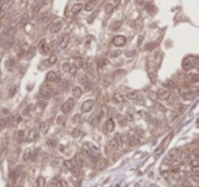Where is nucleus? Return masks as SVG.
<instances>
[{
  "mask_svg": "<svg viewBox=\"0 0 199 187\" xmlns=\"http://www.w3.org/2000/svg\"><path fill=\"white\" fill-rule=\"evenodd\" d=\"M14 34H15V27L11 26L8 27L7 30L3 33V37H1V42H3V45L5 48H8L11 45V42H12V38H14Z\"/></svg>",
  "mask_w": 199,
  "mask_h": 187,
  "instance_id": "f257e3e1",
  "label": "nucleus"
},
{
  "mask_svg": "<svg viewBox=\"0 0 199 187\" xmlns=\"http://www.w3.org/2000/svg\"><path fill=\"white\" fill-rule=\"evenodd\" d=\"M64 167L67 168L68 171H71L74 175H76L81 169V163L78 164V158L75 157V158H71V160H67L64 161Z\"/></svg>",
  "mask_w": 199,
  "mask_h": 187,
  "instance_id": "f03ea898",
  "label": "nucleus"
},
{
  "mask_svg": "<svg viewBox=\"0 0 199 187\" xmlns=\"http://www.w3.org/2000/svg\"><path fill=\"white\" fill-rule=\"evenodd\" d=\"M196 63H198L196 56H187V57H184L183 63H181V67L185 71H190V70H192L196 66Z\"/></svg>",
  "mask_w": 199,
  "mask_h": 187,
  "instance_id": "7ed1b4c3",
  "label": "nucleus"
},
{
  "mask_svg": "<svg viewBox=\"0 0 199 187\" xmlns=\"http://www.w3.org/2000/svg\"><path fill=\"white\" fill-rule=\"evenodd\" d=\"M74 105H75V100L74 99H68L67 101H64V104L62 105V112L63 114H68V112H71L74 108Z\"/></svg>",
  "mask_w": 199,
  "mask_h": 187,
  "instance_id": "20e7f679",
  "label": "nucleus"
},
{
  "mask_svg": "<svg viewBox=\"0 0 199 187\" xmlns=\"http://www.w3.org/2000/svg\"><path fill=\"white\" fill-rule=\"evenodd\" d=\"M62 27H63V21H62V19H56V21L49 26V31H51L52 34H56V33H59V31L62 30Z\"/></svg>",
  "mask_w": 199,
  "mask_h": 187,
  "instance_id": "39448f33",
  "label": "nucleus"
},
{
  "mask_svg": "<svg viewBox=\"0 0 199 187\" xmlns=\"http://www.w3.org/2000/svg\"><path fill=\"white\" fill-rule=\"evenodd\" d=\"M21 175H22V169L18 167V168H15L14 171L11 172V175H10V182H11V184H15L16 182H18V179L21 177Z\"/></svg>",
  "mask_w": 199,
  "mask_h": 187,
  "instance_id": "423d86ee",
  "label": "nucleus"
},
{
  "mask_svg": "<svg viewBox=\"0 0 199 187\" xmlns=\"http://www.w3.org/2000/svg\"><path fill=\"white\" fill-rule=\"evenodd\" d=\"M40 96H41L42 99H45V100L51 99V97L53 96V90L49 88V86H42L41 90H40Z\"/></svg>",
  "mask_w": 199,
  "mask_h": 187,
  "instance_id": "0eeeda50",
  "label": "nucleus"
},
{
  "mask_svg": "<svg viewBox=\"0 0 199 187\" xmlns=\"http://www.w3.org/2000/svg\"><path fill=\"white\" fill-rule=\"evenodd\" d=\"M126 42H127V38L124 36H115L113 37V40H112V44H113L115 47H117V48L126 45Z\"/></svg>",
  "mask_w": 199,
  "mask_h": 187,
  "instance_id": "6e6552de",
  "label": "nucleus"
},
{
  "mask_svg": "<svg viewBox=\"0 0 199 187\" xmlns=\"http://www.w3.org/2000/svg\"><path fill=\"white\" fill-rule=\"evenodd\" d=\"M93 107H94V100H86V101H83V104L81 107V111L83 114H86V112H90L93 109Z\"/></svg>",
  "mask_w": 199,
  "mask_h": 187,
  "instance_id": "1a4fd4ad",
  "label": "nucleus"
},
{
  "mask_svg": "<svg viewBox=\"0 0 199 187\" xmlns=\"http://www.w3.org/2000/svg\"><path fill=\"white\" fill-rule=\"evenodd\" d=\"M126 99L132 100V101H135V103H138V104H142V103H143L138 92H128V93H127V96H126Z\"/></svg>",
  "mask_w": 199,
  "mask_h": 187,
  "instance_id": "9d476101",
  "label": "nucleus"
},
{
  "mask_svg": "<svg viewBox=\"0 0 199 187\" xmlns=\"http://www.w3.org/2000/svg\"><path fill=\"white\" fill-rule=\"evenodd\" d=\"M157 97L160 100H162V101H167L171 97V93H169V90H167V89H158Z\"/></svg>",
  "mask_w": 199,
  "mask_h": 187,
  "instance_id": "9b49d317",
  "label": "nucleus"
},
{
  "mask_svg": "<svg viewBox=\"0 0 199 187\" xmlns=\"http://www.w3.org/2000/svg\"><path fill=\"white\" fill-rule=\"evenodd\" d=\"M37 138H38V131H37L36 129H32V130L29 131V134L25 137L26 142H33V141H36Z\"/></svg>",
  "mask_w": 199,
  "mask_h": 187,
  "instance_id": "f8f14e48",
  "label": "nucleus"
},
{
  "mask_svg": "<svg viewBox=\"0 0 199 187\" xmlns=\"http://www.w3.org/2000/svg\"><path fill=\"white\" fill-rule=\"evenodd\" d=\"M116 141H117V143H119V146H126L128 145V137H127L126 134H117L116 135Z\"/></svg>",
  "mask_w": 199,
  "mask_h": 187,
  "instance_id": "ddd939ff",
  "label": "nucleus"
},
{
  "mask_svg": "<svg viewBox=\"0 0 199 187\" xmlns=\"http://www.w3.org/2000/svg\"><path fill=\"white\" fill-rule=\"evenodd\" d=\"M179 154H180V150H179V149H173V150H171L168 153L167 160L168 161H177Z\"/></svg>",
  "mask_w": 199,
  "mask_h": 187,
  "instance_id": "4468645a",
  "label": "nucleus"
},
{
  "mask_svg": "<svg viewBox=\"0 0 199 187\" xmlns=\"http://www.w3.org/2000/svg\"><path fill=\"white\" fill-rule=\"evenodd\" d=\"M113 130H115V120L109 118L105 122V133H112Z\"/></svg>",
  "mask_w": 199,
  "mask_h": 187,
  "instance_id": "2eb2a0df",
  "label": "nucleus"
},
{
  "mask_svg": "<svg viewBox=\"0 0 199 187\" xmlns=\"http://www.w3.org/2000/svg\"><path fill=\"white\" fill-rule=\"evenodd\" d=\"M102 116V112L100 111L98 114H94V115H91L89 119H87V122H89L90 124H93V126H95V124H98V120H100V118Z\"/></svg>",
  "mask_w": 199,
  "mask_h": 187,
  "instance_id": "dca6fc26",
  "label": "nucleus"
},
{
  "mask_svg": "<svg viewBox=\"0 0 199 187\" xmlns=\"http://www.w3.org/2000/svg\"><path fill=\"white\" fill-rule=\"evenodd\" d=\"M68 42H70V37L66 34V36H63L62 38H60V41H59V49H66V48L68 47Z\"/></svg>",
  "mask_w": 199,
  "mask_h": 187,
  "instance_id": "f3484780",
  "label": "nucleus"
},
{
  "mask_svg": "<svg viewBox=\"0 0 199 187\" xmlns=\"http://www.w3.org/2000/svg\"><path fill=\"white\" fill-rule=\"evenodd\" d=\"M47 81L48 82H56V81H59V75L56 71H49V73L47 74Z\"/></svg>",
  "mask_w": 199,
  "mask_h": 187,
  "instance_id": "a211bd4d",
  "label": "nucleus"
},
{
  "mask_svg": "<svg viewBox=\"0 0 199 187\" xmlns=\"http://www.w3.org/2000/svg\"><path fill=\"white\" fill-rule=\"evenodd\" d=\"M82 8H83V5L81 4V3H75V4L71 7V15H78L79 12L82 11Z\"/></svg>",
  "mask_w": 199,
  "mask_h": 187,
  "instance_id": "6ab92c4d",
  "label": "nucleus"
},
{
  "mask_svg": "<svg viewBox=\"0 0 199 187\" xmlns=\"http://www.w3.org/2000/svg\"><path fill=\"white\" fill-rule=\"evenodd\" d=\"M15 64H16V60L14 57H10V59H7V62H5V68H7L8 71H12L14 67H15Z\"/></svg>",
  "mask_w": 199,
  "mask_h": 187,
  "instance_id": "aec40b11",
  "label": "nucleus"
},
{
  "mask_svg": "<svg viewBox=\"0 0 199 187\" xmlns=\"http://www.w3.org/2000/svg\"><path fill=\"white\" fill-rule=\"evenodd\" d=\"M108 148H109L110 152H116L117 149H119V143H117L116 138H112V139L108 142Z\"/></svg>",
  "mask_w": 199,
  "mask_h": 187,
  "instance_id": "412c9836",
  "label": "nucleus"
},
{
  "mask_svg": "<svg viewBox=\"0 0 199 187\" xmlns=\"http://www.w3.org/2000/svg\"><path fill=\"white\" fill-rule=\"evenodd\" d=\"M95 5H97V0H89L83 8L87 11V12H90V11H93L95 8Z\"/></svg>",
  "mask_w": 199,
  "mask_h": 187,
  "instance_id": "4be33fe9",
  "label": "nucleus"
},
{
  "mask_svg": "<svg viewBox=\"0 0 199 187\" xmlns=\"http://www.w3.org/2000/svg\"><path fill=\"white\" fill-rule=\"evenodd\" d=\"M56 62H58V56H56V55H52V56H49L47 60L44 62V64H45L47 67H51V66H53Z\"/></svg>",
  "mask_w": 199,
  "mask_h": 187,
  "instance_id": "5701e85b",
  "label": "nucleus"
},
{
  "mask_svg": "<svg viewBox=\"0 0 199 187\" xmlns=\"http://www.w3.org/2000/svg\"><path fill=\"white\" fill-rule=\"evenodd\" d=\"M126 96H123L121 93H115L113 94V101L116 103H119V104H123V103H126Z\"/></svg>",
  "mask_w": 199,
  "mask_h": 187,
  "instance_id": "b1692460",
  "label": "nucleus"
},
{
  "mask_svg": "<svg viewBox=\"0 0 199 187\" xmlns=\"http://www.w3.org/2000/svg\"><path fill=\"white\" fill-rule=\"evenodd\" d=\"M40 52H41L42 55H47V53L49 52V45H48L47 41H44V40L40 42Z\"/></svg>",
  "mask_w": 199,
  "mask_h": 187,
  "instance_id": "393cba45",
  "label": "nucleus"
},
{
  "mask_svg": "<svg viewBox=\"0 0 199 187\" xmlns=\"http://www.w3.org/2000/svg\"><path fill=\"white\" fill-rule=\"evenodd\" d=\"M83 93V90L82 88H79V86H74L72 88V94H74V99H79Z\"/></svg>",
  "mask_w": 199,
  "mask_h": 187,
  "instance_id": "a878e982",
  "label": "nucleus"
},
{
  "mask_svg": "<svg viewBox=\"0 0 199 187\" xmlns=\"http://www.w3.org/2000/svg\"><path fill=\"white\" fill-rule=\"evenodd\" d=\"M195 96H196V92H183V93H181V97H183L184 100H192L195 97Z\"/></svg>",
  "mask_w": 199,
  "mask_h": 187,
  "instance_id": "bb28decb",
  "label": "nucleus"
},
{
  "mask_svg": "<svg viewBox=\"0 0 199 187\" xmlns=\"http://www.w3.org/2000/svg\"><path fill=\"white\" fill-rule=\"evenodd\" d=\"M45 186V177L44 176H38L36 179V183H34V186L33 187H44Z\"/></svg>",
  "mask_w": 199,
  "mask_h": 187,
  "instance_id": "cd10ccee",
  "label": "nucleus"
},
{
  "mask_svg": "<svg viewBox=\"0 0 199 187\" xmlns=\"http://www.w3.org/2000/svg\"><path fill=\"white\" fill-rule=\"evenodd\" d=\"M27 51H29V44H27V42H23V44L21 45V48H19V55L23 56Z\"/></svg>",
  "mask_w": 199,
  "mask_h": 187,
  "instance_id": "c85d7f7f",
  "label": "nucleus"
},
{
  "mask_svg": "<svg viewBox=\"0 0 199 187\" xmlns=\"http://www.w3.org/2000/svg\"><path fill=\"white\" fill-rule=\"evenodd\" d=\"M48 16H49L48 12H42V14H40V16H38V22H40V23H45V22L48 21Z\"/></svg>",
  "mask_w": 199,
  "mask_h": 187,
  "instance_id": "c756f323",
  "label": "nucleus"
},
{
  "mask_svg": "<svg viewBox=\"0 0 199 187\" xmlns=\"http://www.w3.org/2000/svg\"><path fill=\"white\" fill-rule=\"evenodd\" d=\"M74 66H75L76 68H83L85 66H86V62H85L83 59H78L76 62L74 63Z\"/></svg>",
  "mask_w": 199,
  "mask_h": 187,
  "instance_id": "7c9ffc66",
  "label": "nucleus"
},
{
  "mask_svg": "<svg viewBox=\"0 0 199 187\" xmlns=\"http://www.w3.org/2000/svg\"><path fill=\"white\" fill-rule=\"evenodd\" d=\"M164 88L167 89V90H169V89H173V88H175V83H173V81L168 79V81H165V82H164Z\"/></svg>",
  "mask_w": 199,
  "mask_h": 187,
  "instance_id": "2f4dec72",
  "label": "nucleus"
},
{
  "mask_svg": "<svg viewBox=\"0 0 199 187\" xmlns=\"http://www.w3.org/2000/svg\"><path fill=\"white\" fill-rule=\"evenodd\" d=\"M120 26H121V22H120V21H117V22H113V23H110L109 29H110V30H119V29H120Z\"/></svg>",
  "mask_w": 199,
  "mask_h": 187,
  "instance_id": "473e14b6",
  "label": "nucleus"
},
{
  "mask_svg": "<svg viewBox=\"0 0 199 187\" xmlns=\"http://www.w3.org/2000/svg\"><path fill=\"white\" fill-rule=\"evenodd\" d=\"M71 66H72V63H71V62H64V63H63V66H62V68H63L64 73H67V74H68V71H70Z\"/></svg>",
  "mask_w": 199,
  "mask_h": 187,
  "instance_id": "72a5a7b5",
  "label": "nucleus"
},
{
  "mask_svg": "<svg viewBox=\"0 0 199 187\" xmlns=\"http://www.w3.org/2000/svg\"><path fill=\"white\" fill-rule=\"evenodd\" d=\"M48 129H49V123H48V122H42V123H41V129H40L42 134H47Z\"/></svg>",
  "mask_w": 199,
  "mask_h": 187,
  "instance_id": "f704fd0d",
  "label": "nucleus"
},
{
  "mask_svg": "<svg viewBox=\"0 0 199 187\" xmlns=\"http://www.w3.org/2000/svg\"><path fill=\"white\" fill-rule=\"evenodd\" d=\"M49 187H63V184H62V182H60V180L55 179V180H52V182H51Z\"/></svg>",
  "mask_w": 199,
  "mask_h": 187,
  "instance_id": "c9c22d12",
  "label": "nucleus"
},
{
  "mask_svg": "<svg viewBox=\"0 0 199 187\" xmlns=\"http://www.w3.org/2000/svg\"><path fill=\"white\" fill-rule=\"evenodd\" d=\"M25 137H26V133H25V130L18 131V135H16L18 141H23V139H25Z\"/></svg>",
  "mask_w": 199,
  "mask_h": 187,
  "instance_id": "e433bc0d",
  "label": "nucleus"
},
{
  "mask_svg": "<svg viewBox=\"0 0 199 187\" xmlns=\"http://www.w3.org/2000/svg\"><path fill=\"white\" fill-rule=\"evenodd\" d=\"M95 161H97V168H98V169H102V168L105 167V161H104V160H101L100 157H98V158H97Z\"/></svg>",
  "mask_w": 199,
  "mask_h": 187,
  "instance_id": "4c0bfd02",
  "label": "nucleus"
},
{
  "mask_svg": "<svg viewBox=\"0 0 199 187\" xmlns=\"http://www.w3.org/2000/svg\"><path fill=\"white\" fill-rule=\"evenodd\" d=\"M76 71H78V68L74 66V63H72V66H71V68H70V71H68V74L71 75V77H75L76 75Z\"/></svg>",
  "mask_w": 199,
  "mask_h": 187,
  "instance_id": "58836bf2",
  "label": "nucleus"
},
{
  "mask_svg": "<svg viewBox=\"0 0 199 187\" xmlns=\"http://www.w3.org/2000/svg\"><path fill=\"white\" fill-rule=\"evenodd\" d=\"M32 153H33L32 150H26V152H25V153H23V160H25V161L30 160V158H32Z\"/></svg>",
  "mask_w": 199,
  "mask_h": 187,
  "instance_id": "ea45409f",
  "label": "nucleus"
},
{
  "mask_svg": "<svg viewBox=\"0 0 199 187\" xmlns=\"http://www.w3.org/2000/svg\"><path fill=\"white\" fill-rule=\"evenodd\" d=\"M117 119H119V123H120V126H123V127H124V126L127 124V120L124 119V118H121L120 115H119V116H117Z\"/></svg>",
  "mask_w": 199,
  "mask_h": 187,
  "instance_id": "a19ab883",
  "label": "nucleus"
},
{
  "mask_svg": "<svg viewBox=\"0 0 199 187\" xmlns=\"http://www.w3.org/2000/svg\"><path fill=\"white\" fill-rule=\"evenodd\" d=\"M199 79V75H192V77H190V83H196Z\"/></svg>",
  "mask_w": 199,
  "mask_h": 187,
  "instance_id": "79ce46f5",
  "label": "nucleus"
},
{
  "mask_svg": "<svg viewBox=\"0 0 199 187\" xmlns=\"http://www.w3.org/2000/svg\"><path fill=\"white\" fill-rule=\"evenodd\" d=\"M105 64H106V59H100L98 60V67L100 68H102Z\"/></svg>",
  "mask_w": 199,
  "mask_h": 187,
  "instance_id": "37998d69",
  "label": "nucleus"
},
{
  "mask_svg": "<svg viewBox=\"0 0 199 187\" xmlns=\"http://www.w3.org/2000/svg\"><path fill=\"white\" fill-rule=\"evenodd\" d=\"M121 55V51H113V52H110V57H117Z\"/></svg>",
  "mask_w": 199,
  "mask_h": 187,
  "instance_id": "c03bdc74",
  "label": "nucleus"
},
{
  "mask_svg": "<svg viewBox=\"0 0 199 187\" xmlns=\"http://www.w3.org/2000/svg\"><path fill=\"white\" fill-rule=\"evenodd\" d=\"M112 11H113V5L108 4V5H106V8H105V12H106V14H110Z\"/></svg>",
  "mask_w": 199,
  "mask_h": 187,
  "instance_id": "a18cd8bd",
  "label": "nucleus"
},
{
  "mask_svg": "<svg viewBox=\"0 0 199 187\" xmlns=\"http://www.w3.org/2000/svg\"><path fill=\"white\" fill-rule=\"evenodd\" d=\"M81 134H82V133H81L79 130H74L72 131V137H74V138H78V137H81Z\"/></svg>",
  "mask_w": 199,
  "mask_h": 187,
  "instance_id": "49530a36",
  "label": "nucleus"
},
{
  "mask_svg": "<svg viewBox=\"0 0 199 187\" xmlns=\"http://www.w3.org/2000/svg\"><path fill=\"white\" fill-rule=\"evenodd\" d=\"M78 120H81V115H75V116H74V119H72V123H76Z\"/></svg>",
  "mask_w": 199,
  "mask_h": 187,
  "instance_id": "de8ad7c7",
  "label": "nucleus"
},
{
  "mask_svg": "<svg viewBox=\"0 0 199 187\" xmlns=\"http://www.w3.org/2000/svg\"><path fill=\"white\" fill-rule=\"evenodd\" d=\"M38 105H40V108H45V105H47V101H40V103H38Z\"/></svg>",
  "mask_w": 199,
  "mask_h": 187,
  "instance_id": "09e8293b",
  "label": "nucleus"
},
{
  "mask_svg": "<svg viewBox=\"0 0 199 187\" xmlns=\"http://www.w3.org/2000/svg\"><path fill=\"white\" fill-rule=\"evenodd\" d=\"M134 53H135V52H127L126 55H127V56H132V55H134Z\"/></svg>",
  "mask_w": 199,
  "mask_h": 187,
  "instance_id": "8fccbe9b",
  "label": "nucleus"
},
{
  "mask_svg": "<svg viewBox=\"0 0 199 187\" xmlns=\"http://www.w3.org/2000/svg\"><path fill=\"white\" fill-rule=\"evenodd\" d=\"M136 1H138L139 4H143V0H136Z\"/></svg>",
  "mask_w": 199,
  "mask_h": 187,
  "instance_id": "3c124183",
  "label": "nucleus"
},
{
  "mask_svg": "<svg viewBox=\"0 0 199 187\" xmlns=\"http://www.w3.org/2000/svg\"><path fill=\"white\" fill-rule=\"evenodd\" d=\"M16 187H23V186H21V184H19V186H16Z\"/></svg>",
  "mask_w": 199,
  "mask_h": 187,
  "instance_id": "603ef678",
  "label": "nucleus"
}]
</instances>
